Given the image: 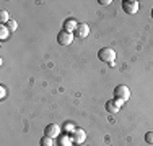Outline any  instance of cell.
<instances>
[{
	"label": "cell",
	"instance_id": "cell-1",
	"mask_svg": "<svg viewBox=\"0 0 153 146\" xmlns=\"http://www.w3.org/2000/svg\"><path fill=\"white\" fill-rule=\"evenodd\" d=\"M130 97V89L126 85H119L114 88V99H117L119 102H127Z\"/></svg>",
	"mask_w": 153,
	"mask_h": 146
},
{
	"label": "cell",
	"instance_id": "cell-2",
	"mask_svg": "<svg viewBox=\"0 0 153 146\" xmlns=\"http://www.w3.org/2000/svg\"><path fill=\"white\" fill-rule=\"evenodd\" d=\"M98 58H100L101 62H106V63H114L116 60V52L114 49H111V47H103V49H100V52H98Z\"/></svg>",
	"mask_w": 153,
	"mask_h": 146
},
{
	"label": "cell",
	"instance_id": "cell-3",
	"mask_svg": "<svg viewBox=\"0 0 153 146\" xmlns=\"http://www.w3.org/2000/svg\"><path fill=\"white\" fill-rule=\"evenodd\" d=\"M85 140H86V133H85V130H82V128H75L70 133V141L75 143V145L85 143Z\"/></svg>",
	"mask_w": 153,
	"mask_h": 146
},
{
	"label": "cell",
	"instance_id": "cell-4",
	"mask_svg": "<svg viewBox=\"0 0 153 146\" xmlns=\"http://www.w3.org/2000/svg\"><path fill=\"white\" fill-rule=\"evenodd\" d=\"M122 10L129 15H135L138 12V2L135 0H124L122 2Z\"/></svg>",
	"mask_w": 153,
	"mask_h": 146
},
{
	"label": "cell",
	"instance_id": "cell-5",
	"mask_svg": "<svg viewBox=\"0 0 153 146\" xmlns=\"http://www.w3.org/2000/svg\"><path fill=\"white\" fill-rule=\"evenodd\" d=\"M57 42L60 44V46H68V44L74 42V34L72 32H67V31H62L57 34Z\"/></svg>",
	"mask_w": 153,
	"mask_h": 146
},
{
	"label": "cell",
	"instance_id": "cell-6",
	"mask_svg": "<svg viewBox=\"0 0 153 146\" xmlns=\"http://www.w3.org/2000/svg\"><path fill=\"white\" fill-rule=\"evenodd\" d=\"M44 133L51 138H56V136H59V133H60V127L57 125V123H49L44 128Z\"/></svg>",
	"mask_w": 153,
	"mask_h": 146
},
{
	"label": "cell",
	"instance_id": "cell-7",
	"mask_svg": "<svg viewBox=\"0 0 153 146\" xmlns=\"http://www.w3.org/2000/svg\"><path fill=\"white\" fill-rule=\"evenodd\" d=\"M121 105H122V102H119L117 99H109L106 102V109H108V112H111V114H116V112L121 111Z\"/></svg>",
	"mask_w": 153,
	"mask_h": 146
},
{
	"label": "cell",
	"instance_id": "cell-8",
	"mask_svg": "<svg viewBox=\"0 0 153 146\" xmlns=\"http://www.w3.org/2000/svg\"><path fill=\"white\" fill-rule=\"evenodd\" d=\"M88 32H90L88 24H85V23H78V26H76V29H75V36H76V38L83 39V38H86V36H88Z\"/></svg>",
	"mask_w": 153,
	"mask_h": 146
},
{
	"label": "cell",
	"instance_id": "cell-9",
	"mask_svg": "<svg viewBox=\"0 0 153 146\" xmlns=\"http://www.w3.org/2000/svg\"><path fill=\"white\" fill-rule=\"evenodd\" d=\"M62 26H64V31L72 32V34H74L76 26H78V23L75 21V18H67V20L64 21V24H62Z\"/></svg>",
	"mask_w": 153,
	"mask_h": 146
},
{
	"label": "cell",
	"instance_id": "cell-10",
	"mask_svg": "<svg viewBox=\"0 0 153 146\" xmlns=\"http://www.w3.org/2000/svg\"><path fill=\"white\" fill-rule=\"evenodd\" d=\"M12 20V18H10V15H8V12H5V10H2V12H0V23H8V21Z\"/></svg>",
	"mask_w": 153,
	"mask_h": 146
},
{
	"label": "cell",
	"instance_id": "cell-11",
	"mask_svg": "<svg viewBox=\"0 0 153 146\" xmlns=\"http://www.w3.org/2000/svg\"><path fill=\"white\" fill-rule=\"evenodd\" d=\"M39 145H41V146H52V138L47 136V135H44V136L41 138V141H39Z\"/></svg>",
	"mask_w": 153,
	"mask_h": 146
},
{
	"label": "cell",
	"instance_id": "cell-12",
	"mask_svg": "<svg viewBox=\"0 0 153 146\" xmlns=\"http://www.w3.org/2000/svg\"><path fill=\"white\" fill-rule=\"evenodd\" d=\"M62 130L67 131V133H72V131L75 130V125H74L72 122H65V123H64V127H62Z\"/></svg>",
	"mask_w": 153,
	"mask_h": 146
},
{
	"label": "cell",
	"instance_id": "cell-13",
	"mask_svg": "<svg viewBox=\"0 0 153 146\" xmlns=\"http://www.w3.org/2000/svg\"><path fill=\"white\" fill-rule=\"evenodd\" d=\"M7 28H8V31H16V28H18V23H16V21L12 18V20H10L8 23H7Z\"/></svg>",
	"mask_w": 153,
	"mask_h": 146
},
{
	"label": "cell",
	"instance_id": "cell-14",
	"mask_svg": "<svg viewBox=\"0 0 153 146\" xmlns=\"http://www.w3.org/2000/svg\"><path fill=\"white\" fill-rule=\"evenodd\" d=\"M145 141L150 146H153V131H147V133H145Z\"/></svg>",
	"mask_w": 153,
	"mask_h": 146
},
{
	"label": "cell",
	"instance_id": "cell-15",
	"mask_svg": "<svg viewBox=\"0 0 153 146\" xmlns=\"http://www.w3.org/2000/svg\"><path fill=\"white\" fill-rule=\"evenodd\" d=\"M0 29H2V34H0V38L5 39L7 36H8V28H7V26H0Z\"/></svg>",
	"mask_w": 153,
	"mask_h": 146
},
{
	"label": "cell",
	"instance_id": "cell-16",
	"mask_svg": "<svg viewBox=\"0 0 153 146\" xmlns=\"http://www.w3.org/2000/svg\"><path fill=\"white\" fill-rule=\"evenodd\" d=\"M0 93H2V94H0V97L3 99V97L7 96V89H5V86H0Z\"/></svg>",
	"mask_w": 153,
	"mask_h": 146
},
{
	"label": "cell",
	"instance_id": "cell-17",
	"mask_svg": "<svg viewBox=\"0 0 153 146\" xmlns=\"http://www.w3.org/2000/svg\"><path fill=\"white\" fill-rule=\"evenodd\" d=\"M100 3H101V5H109L111 0H100Z\"/></svg>",
	"mask_w": 153,
	"mask_h": 146
},
{
	"label": "cell",
	"instance_id": "cell-18",
	"mask_svg": "<svg viewBox=\"0 0 153 146\" xmlns=\"http://www.w3.org/2000/svg\"><path fill=\"white\" fill-rule=\"evenodd\" d=\"M152 16H153V10H152Z\"/></svg>",
	"mask_w": 153,
	"mask_h": 146
}]
</instances>
